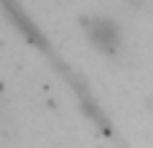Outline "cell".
<instances>
[{"instance_id": "cell-1", "label": "cell", "mask_w": 153, "mask_h": 148, "mask_svg": "<svg viewBox=\"0 0 153 148\" xmlns=\"http://www.w3.org/2000/svg\"><path fill=\"white\" fill-rule=\"evenodd\" d=\"M86 27H89V38H91L102 51H113V49L118 46V27H116L110 19L100 16V19L89 22Z\"/></svg>"}]
</instances>
